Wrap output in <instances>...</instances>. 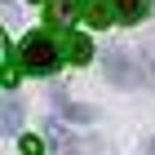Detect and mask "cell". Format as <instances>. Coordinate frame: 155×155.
Masks as SVG:
<instances>
[{
  "mask_svg": "<svg viewBox=\"0 0 155 155\" xmlns=\"http://www.w3.org/2000/svg\"><path fill=\"white\" fill-rule=\"evenodd\" d=\"M18 53H22V67H27V71H36V75L58 71V62H62V49L53 45L45 31H31V36L18 45Z\"/></svg>",
  "mask_w": 155,
  "mask_h": 155,
  "instance_id": "6da1fadb",
  "label": "cell"
},
{
  "mask_svg": "<svg viewBox=\"0 0 155 155\" xmlns=\"http://www.w3.org/2000/svg\"><path fill=\"white\" fill-rule=\"evenodd\" d=\"M107 75H111L115 84H124V89H129V84H142V71H133V62H129L124 49H115V53L107 58Z\"/></svg>",
  "mask_w": 155,
  "mask_h": 155,
  "instance_id": "7a4b0ae2",
  "label": "cell"
},
{
  "mask_svg": "<svg viewBox=\"0 0 155 155\" xmlns=\"http://www.w3.org/2000/svg\"><path fill=\"white\" fill-rule=\"evenodd\" d=\"M62 58H71L75 67H84V62L93 58V40H89V36H80V31H71V36L62 40Z\"/></svg>",
  "mask_w": 155,
  "mask_h": 155,
  "instance_id": "3957f363",
  "label": "cell"
},
{
  "mask_svg": "<svg viewBox=\"0 0 155 155\" xmlns=\"http://www.w3.org/2000/svg\"><path fill=\"white\" fill-rule=\"evenodd\" d=\"M84 18L93 27H107V22H115V5H111V0H89V5H84Z\"/></svg>",
  "mask_w": 155,
  "mask_h": 155,
  "instance_id": "277c9868",
  "label": "cell"
},
{
  "mask_svg": "<svg viewBox=\"0 0 155 155\" xmlns=\"http://www.w3.org/2000/svg\"><path fill=\"white\" fill-rule=\"evenodd\" d=\"M111 5H115V18H120V22H137V18L151 9V0H111Z\"/></svg>",
  "mask_w": 155,
  "mask_h": 155,
  "instance_id": "5b68a950",
  "label": "cell"
},
{
  "mask_svg": "<svg viewBox=\"0 0 155 155\" xmlns=\"http://www.w3.org/2000/svg\"><path fill=\"white\" fill-rule=\"evenodd\" d=\"M49 5H53V9H49V13H53V22H75V18L84 13L80 0H49Z\"/></svg>",
  "mask_w": 155,
  "mask_h": 155,
  "instance_id": "8992f818",
  "label": "cell"
},
{
  "mask_svg": "<svg viewBox=\"0 0 155 155\" xmlns=\"http://www.w3.org/2000/svg\"><path fill=\"white\" fill-rule=\"evenodd\" d=\"M58 111H62V115H71V120H93V115H97L93 107H80V102H67L62 93H58Z\"/></svg>",
  "mask_w": 155,
  "mask_h": 155,
  "instance_id": "52a82bcc",
  "label": "cell"
},
{
  "mask_svg": "<svg viewBox=\"0 0 155 155\" xmlns=\"http://www.w3.org/2000/svg\"><path fill=\"white\" fill-rule=\"evenodd\" d=\"M18 124H22V102H18V97H9V102H5V129L18 133Z\"/></svg>",
  "mask_w": 155,
  "mask_h": 155,
  "instance_id": "ba28073f",
  "label": "cell"
},
{
  "mask_svg": "<svg viewBox=\"0 0 155 155\" xmlns=\"http://www.w3.org/2000/svg\"><path fill=\"white\" fill-rule=\"evenodd\" d=\"M22 155H45V142L40 137H22Z\"/></svg>",
  "mask_w": 155,
  "mask_h": 155,
  "instance_id": "9c48e42d",
  "label": "cell"
},
{
  "mask_svg": "<svg viewBox=\"0 0 155 155\" xmlns=\"http://www.w3.org/2000/svg\"><path fill=\"white\" fill-rule=\"evenodd\" d=\"M53 142H58V151H67V155L75 151V142H71V137H67V133H62V129H53Z\"/></svg>",
  "mask_w": 155,
  "mask_h": 155,
  "instance_id": "30bf717a",
  "label": "cell"
}]
</instances>
